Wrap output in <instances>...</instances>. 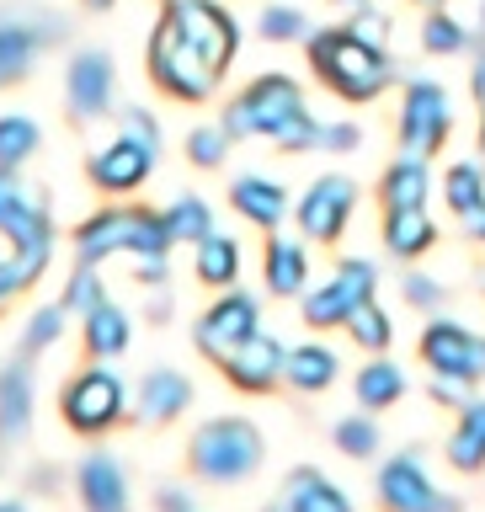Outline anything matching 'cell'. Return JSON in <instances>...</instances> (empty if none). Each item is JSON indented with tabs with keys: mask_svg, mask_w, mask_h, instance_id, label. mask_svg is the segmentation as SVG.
<instances>
[{
	"mask_svg": "<svg viewBox=\"0 0 485 512\" xmlns=\"http://www.w3.org/2000/svg\"><path fill=\"white\" fill-rule=\"evenodd\" d=\"M448 464L464 475L485 470V400H464L459 406V427L448 438Z\"/></svg>",
	"mask_w": 485,
	"mask_h": 512,
	"instance_id": "4316f807",
	"label": "cell"
},
{
	"mask_svg": "<svg viewBox=\"0 0 485 512\" xmlns=\"http://www.w3.org/2000/svg\"><path fill=\"white\" fill-rule=\"evenodd\" d=\"M470 91H475V102L485 112V48H480V59H475V75H470Z\"/></svg>",
	"mask_w": 485,
	"mask_h": 512,
	"instance_id": "681fc988",
	"label": "cell"
},
{
	"mask_svg": "<svg viewBox=\"0 0 485 512\" xmlns=\"http://www.w3.org/2000/svg\"><path fill=\"white\" fill-rule=\"evenodd\" d=\"M448 128H454L448 91L432 86V80H411V86H406V102H400V150H406V155L443 150Z\"/></svg>",
	"mask_w": 485,
	"mask_h": 512,
	"instance_id": "8fae6325",
	"label": "cell"
},
{
	"mask_svg": "<svg viewBox=\"0 0 485 512\" xmlns=\"http://www.w3.org/2000/svg\"><path fill=\"white\" fill-rule=\"evenodd\" d=\"M352 203H358V187H352L347 176H320V182H310V192L299 198V230L310 235L315 246H331V240L347 230Z\"/></svg>",
	"mask_w": 485,
	"mask_h": 512,
	"instance_id": "9a60e30c",
	"label": "cell"
},
{
	"mask_svg": "<svg viewBox=\"0 0 485 512\" xmlns=\"http://www.w3.org/2000/svg\"><path fill=\"white\" fill-rule=\"evenodd\" d=\"M118 118H123V134H128V139L150 144V150L160 144V123H155V118H150V112H144V107H123Z\"/></svg>",
	"mask_w": 485,
	"mask_h": 512,
	"instance_id": "ee69618b",
	"label": "cell"
},
{
	"mask_svg": "<svg viewBox=\"0 0 485 512\" xmlns=\"http://www.w3.org/2000/svg\"><path fill=\"white\" fill-rule=\"evenodd\" d=\"M379 192H384V208H422L427 192H432L422 155H400L395 166L384 171V187Z\"/></svg>",
	"mask_w": 485,
	"mask_h": 512,
	"instance_id": "f546056e",
	"label": "cell"
},
{
	"mask_svg": "<svg viewBox=\"0 0 485 512\" xmlns=\"http://www.w3.org/2000/svg\"><path fill=\"white\" fill-rule=\"evenodd\" d=\"M150 80L176 102H208L219 86V70L182 38V27L166 11H160V22L150 32Z\"/></svg>",
	"mask_w": 485,
	"mask_h": 512,
	"instance_id": "8992f818",
	"label": "cell"
},
{
	"mask_svg": "<svg viewBox=\"0 0 485 512\" xmlns=\"http://www.w3.org/2000/svg\"><path fill=\"white\" fill-rule=\"evenodd\" d=\"M262 278L272 288V299H294L304 294V283H310V256H304L299 240H267V256H262Z\"/></svg>",
	"mask_w": 485,
	"mask_h": 512,
	"instance_id": "7402d4cb",
	"label": "cell"
},
{
	"mask_svg": "<svg viewBox=\"0 0 485 512\" xmlns=\"http://www.w3.org/2000/svg\"><path fill=\"white\" fill-rule=\"evenodd\" d=\"M352 11H358V16H352L347 27L358 32V38H368V43H379V48H384V38H390V16H384L374 0H363V6H352Z\"/></svg>",
	"mask_w": 485,
	"mask_h": 512,
	"instance_id": "b9f144b4",
	"label": "cell"
},
{
	"mask_svg": "<svg viewBox=\"0 0 485 512\" xmlns=\"http://www.w3.org/2000/svg\"><path fill=\"white\" fill-rule=\"evenodd\" d=\"M256 27H262V38H267V43H294V38H310V27H304V11H299V6H267Z\"/></svg>",
	"mask_w": 485,
	"mask_h": 512,
	"instance_id": "74e56055",
	"label": "cell"
},
{
	"mask_svg": "<svg viewBox=\"0 0 485 512\" xmlns=\"http://www.w3.org/2000/svg\"><path fill=\"white\" fill-rule=\"evenodd\" d=\"M219 128L230 139H272L283 150H320V134H326V123L304 107L299 80L288 75H262L240 96H230Z\"/></svg>",
	"mask_w": 485,
	"mask_h": 512,
	"instance_id": "6da1fadb",
	"label": "cell"
},
{
	"mask_svg": "<svg viewBox=\"0 0 485 512\" xmlns=\"http://www.w3.org/2000/svg\"><path fill=\"white\" fill-rule=\"evenodd\" d=\"M166 246H171V230L160 214H150V208H102V214H91L75 230V251H80V262H91V267L102 262V256H118V251L166 256Z\"/></svg>",
	"mask_w": 485,
	"mask_h": 512,
	"instance_id": "5b68a950",
	"label": "cell"
},
{
	"mask_svg": "<svg viewBox=\"0 0 485 512\" xmlns=\"http://www.w3.org/2000/svg\"><path fill=\"white\" fill-rule=\"evenodd\" d=\"M107 294H102V278H96V267L91 262H80L75 272H70V288H64V310H96V304H102Z\"/></svg>",
	"mask_w": 485,
	"mask_h": 512,
	"instance_id": "ab89813d",
	"label": "cell"
},
{
	"mask_svg": "<svg viewBox=\"0 0 485 512\" xmlns=\"http://www.w3.org/2000/svg\"><path fill=\"white\" fill-rule=\"evenodd\" d=\"M75 491L86 512H128V480L112 454H86L75 470Z\"/></svg>",
	"mask_w": 485,
	"mask_h": 512,
	"instance_id": "d6986e66",
	"label": "cell"
},
{
	"mask_svg": "<svg viewBox=\"0 0 485 512\" xmlns=\"http://www.w3.org/2000/svg\"><path fill=\"white\" fill-rule=\"evenodd\" d=\"M64 32H70V22L48 6H0V86H16Z\"/></svg>",
	"mask_w": 485,
	"mask_h": 512,
	"instance_id": "ba28073f",
	"label": "cell"
},
{
	"mask_svg": "<svg viewBox=\"0 0 485 512\" xmlns=\"http://www.w3.org/2000/svg\"><path fill=\"white\" fill-rule=\"evenodd\" d=\"M224 150H230V134H224V128H192L187 134V160L198 171H214L224 160Z\"/></svg>",
	"mask_w": 485,
	"mask_h": 512,
	"instance_id": "f35d334b",
	"label": "cell"
},
{
	"mask_svg": "<svg viewBox=\"0 0 485 512\" xmlns=\"http://www.w3.org/2000/svg\"><path fill=\"white\" fill-rule=\"evenodd\" d=\"M480 32H485V6H480Z\"/></svg>",
	"mask_w": 485,
	"mask_h": 512,
	"instance_id": "6f0895ef",
	"label": "cell"
},
{
	"mask_svg": "<svg viewBox=\"0 0 485 512\" xmlns=\"http://www.w3.org/2000/svg\"><path fill=\"white\" fill-rule=\"evenodd\" d=\"M283 507L288 512H352L347 491L336 486V480H326L320 470H294V475H288Z\"/></svg>",
	"mask_w": 485,
	"mask_h": 512,
	"instance_id": "cb8c5ba5",
	"label": "cell"
},
{
	"mask_svg": "<svg viewBox=\"0 0 485 512\" xmlns=\"http://www.w3.org/2000/svg\"><path fill=\"white\" fill-rule=\"evenodd\" d=\"M422 43H427V54H459V48H464V27L448 11H432L422 22Z\"/></svg>",
	"mask_w": 485,
	"mask_h": 512,
	"instance_id": "60d3db41",
	"label": "cell"
},
{
	"mask_svg": "<svg viewBox=\"0 0 485 512\" xmlns=\"http://www.w3.org/2000/svg\"><path fill=\"white\" fill-rule=\"evenodd\" d=\"M38 155V123L32 118H0V166H22Z\"/></svg>",
	"mask_w": 485,
	"mask_h": 512,
	"instance_id": "d590c367",
	"label": "cell"
},
{
	"mask_svg": "<svg viewBox=\"0 0 485 512\" xmlns=\"http://www.w3.org/2000/svg\"><path fill=\"white\" fill-rule=\"evenodd\" d=\"M379 288V272L374 262H363V256H352V262L336 267V278L326 288H315L310 299H304V326L326 331V326H347V315L358 310L363 299H374Z\"/></svg>",
	"mask_w": 485,
	"mask_h": 512,
	"instance_id": "5bb4252c",
	"label": "cell"
},
{
	"mask_svg": "<svg viewBox=\"0 0 485 512\" xmlns=\"http://www.w3.org/2000/svg\"><path fill=\"white\" fill-rule=\"evenodd\" d=\"M310 70L342 96V102H374L395 80V64L379 43L358 38L352 27H326L310 38Z\"/></svg>",
	"mask_w": 485,
	"mask_h": 512,
	"instance_id": "7a4b0ae2",
	"label": "cell"
},
{
	"mask_svg": "<svg viewBox=\"0 0 485 512\" xmlns=\"http://www.w3.org/2000/svg\"><path fill=\"white\" fill-rule=\"evenodd\" d=\"M262 331V304H256L251 294H235V288H224V294L208 304V310L198 315V326H192V342H198V352L208 363H224L230 352L246 342V336Z\"/></svg>",
	"mask_w": 485,
	"mask_h": 512,
	"instance_id": "9c48e42d",
	"label": "cell"
},
{
	"mask_svg": "<svg viewBox=\"0 0 485 512\" xmlns=\"http://www.w3.org/2000/svg\"><path fill=\"white\" fill-rule=\"evenodd\" d=\"M192 272H198V283H208V288H235V278H240V246L230 235H203L198 256H192Z\"/></svg>",
	"mask_w": 485,
	"mask_h": 512,
	"instance_id": "f1b7e54d",
	"label": "cell"
},
{
	"mask_svg": "<svg viewBox=\"0 0 485 512\" xmlns=\"http://www.w3.org/2000/svg\"><path fill=\"white\" fill-rule=\"evenodd\" d=\"M400 294H406V304H416V310H438V304H443V283L422 278V272H406V278H400Z\"/></svg>",
	"mask_w": 485,
	"mask_h": 512,
	"instance_id": "7bdbcfd3",
	"label": "cell"
},
{
	"mask_svg": "<svg viewBox=\"0 0 485 512\" xmlns=\"http://www.w3.org/2000/svg\"><path fill=\"white\" fill-rule=\"evenodd\" d=\"M64 299L59 304H43V310H32V320H27V331H22V352L27 358H38V352H48L64 336Z\"/></svg>",
	"mask_w": 485,
	"mask_h": 512,
	"instance_id": "836d02e7",
	"label": "cell"
},
{
	"mask_svg": "<svg viewBox=\"0 0 485 512\" xmlns=\"http://www.w3.org/2000/svg\"><path fill=\"white\" fill-rule=\"evenodd\" d=\"M443 192H448V208H454L459 219H470L475 208L485 203V176H480V166H454V171H448V182H443Z\"/></svg>",
	"mask_w": 485,
	"mask_h": 512,
	"instance_id": "e575fe53",
	"label": "cell"
},
{
	"mask_svg": "<svg viewBox=\"0 0 485 512\" xmlns=\"http://www.w3.org/2000/svg\"><path fill=\"white\" fill-rule=\"evenodd\" d=\"M283 363H288V347L278 342V336L256 331V336H246V342H240L219 368H224V379H230L240 395H267L272 384L283 379Z\"/></svg>",
	"mask_w": 485,
	"mask_h": 512,
	"instance_id": "2e32d148",
	"label": "cell"
},
{
	"mask_svg": "<svg viewBox=\"0 0 485 512\" xmlns=\"http://www.w3.org/2000/svg\"><path fill=\"white\" fill-rule=\"evenodd\" d=\"M155 507H160V512H192V502H187L182 491H160V496H155Z\"/></svg>",
	"mask_w": 485,
	"mask_h": 512,
	"instance_id": "c3c4849f",
	"label": "cell"
},
{
	"mask_svg": "<svg viewBox=\"0 0 485 512\" xmlns=\"http://www.w3.org/2000/svg\"><path fill=\"white\" fill-rule=\"evenodd\" d=\"M0 240H11L22 283L32 288L48 267V251H54V224H48V198L27 187L16 166H0Z\"/></svg>",
	"mask_w": 485,
	"mask_h": 512,
	"instance_id": "277c9868",
	"label": "cell"
},
{
	"mask_svg": "<svg viewBox=\"0 0 485 512\" xmlns=\"http://www.w3.org/2000/svg\"><path fill=\"white\" fill-rule=\"evenodd\" d=\"M0 512H27L22 502H0Z\"/></svg>",
	"mask_w": 485,
	"mask_h": 512,
	"instance_id": "f5cc1de1",
	"label": "cell"
},
{
	"mask_svg": "<svg viewBox=\"0 0 485 512\" xmlns=\"http://www.w3.org/2000/svg\"><path fill=\"white\" fill-rule=\"evenodd\" d=\"M480 150H485V118H480Z\"/></svg>",
	"mask_w": 485,
	"mask_h": 512,
	"instance_id": "9f6ffc18",
	"label": "cell"
},
{
	"mask_svg": "<svg viewBox=\"0 0 485 512\" xmlns=\"http://www.w3.org/2000/svg\"><path fill=\"white\" fill-rule=\"evenodd\" d=\"M128 336H134V331H128V315L112 299H102L96 310H86V352H91L96 363L128 352Z\"/></svg>",
	"mask_w": 485,
	"mask_h": 512,
	"instance_id": "83f0119b",
	"label": "cell"
},
{
	"mask_svg": "<svg viewBox=\"0 0 485 512\" xmlns=\"http://www.w3.org/2000/svg\"><path fill=\"white\" fill-rule=\"evenodd\" d=\"M187 406H192V379L187 374H176V368H150V374L139 379V422L166 427Z\"/></svg>",
	"mask_w": 485,
	"mask_h": 512,
	"instance_id": "ffe728a7",
	"label": "cell"
},
{
	"mask_svg": "<svg viewBox=\"0 0 485 512\" xmlns=\"http://www.w3.org/2000/svg\"><path fill=\"white\" fill-rule=\"evenodd\" d=\"M352 395H358L363 411H384V406H395V400L406 395V374H400L395 363L374 358L368 368H358V384H352Z\"/></svg>",
	"mask_w": 485,
	"mask_h": 512,
	"instance_id": "4dcf8cb0",
	"label": "cell"
},
{
	"mask_svg": "<svg viewBox=\"0 0 485 512\" xmlns=\"http://www.w3.org/2000/svg\"><path fill=\"white\" fill-rule=\"evenodd\" d=\"M64 96H70V118L91 123L112 107V59L102 48H80L64 70Z\"/></svg>",
	"mask_w": 485,
	"mask_h": 512,
	"instance_id": "e0dca14e",
	"label": "cell"
},
{
	"mask_svg": "<svg viewBox=\"0 0 485 512\" xmlns=\"http://www.w3.org/2000/svg\"><path fill=\"white\" fill-rule=\"evenodd\" d=\"M363 134L352 123H326V134H320V150H336V155H347V150H358Z\"/></svg>",
	"mask_w": 485,
	"mask_h": 512,
	"instance_id": "f6af8a7d",
	"label": "cell"
},
{
	"mask_svg": "<svg viewBox=\"0 0 485 512\" xmlns=\"http://www.w3.org/2000/svg\"><path fill=\"white\" fill-rule=\"evenodd\" d=\"M123 411H128V390H123V379L112 374V368H102V363L80 368V374L64 384V395H59L64 427L80 432V438H102L107 427L123 422Z\"/></svg>",
	"mask_w": 485,
	"mask_h": 512,
	"instance_id": "52a82bcc",
	"label": "cell"
},
{
	"mask_svg": "<svg viewBox=\"0 0 485 512\" xmlns=\"http://www.w3.org/2000/svg\"><path fill=\"white\" fill-rule=\"evenodd\" d=\"M166 16L182 27V38L198 48V54L214 64L219 75L235 64V54H240V27H235V16L224 11V6H214V0H166Z\"/></svg>",
	"mask_w": 485,
	"mask_h": 512,
	"instance_id": "30bf717a",
	"label": "cell"
},
{
	"mask_svg": "<svg viewBox=\"0 0 485 512\" xmlns=\"http://www.w3.org/2000/svg\"><path fill=\"white\" fill-rule=\"evenodd\" d=\"M134 278H139V283H166V256H139Z\"/></svg>",
	"mask_w": 485,
	"mask_h": 512,
	"instance_id": "7dc6e473",
	"label": "cell"
},
{
	"mask_svg": "<svg viewBox=\"0 0 485 512\" xmlns=\"http://www.w3.org/2000/svg\"><path fill=\"white\" fill-rule=\"evenodd\" d=\"M160 219H166L171 240H192V246H198L203 235H214V230H208V224H214V214H208V203H203V198H176Z\"/></svg>",
	"mask_w": 485,
	"mask_h": 512,
	"instance_id": "d6a6232c",
	"label": "cell"
},
{
	"mask_svg": "<svg viewBox=\"0 0 485 512\" xmlns=\"http://www.w3.org/2000/svg\"><path fill=\"white\" fill-rule=\"evenodd\" d=\"M262 454H267V443L256 432V422H246V416H214V422H203L192 432L187 470L208 480V486H240V480H251L262 470Z\"/></svg>",
	"mask_w": 485,
	"mask_h": 512,
	"instance_id": "3957f363",
	"label": "cell"
},
{
	"mask_svg": "<svg viewBox=\"0 0 485 512\" xmlns=\"http://www.w3.org/2000/svg\"><path fill=\"white\" fill-rule=\"evenodd\" d=\"M422 358L438 379L475 384V379H485V336H475L459 320H432L422 331Z\"/></svg>",
	"mask_w": 485,
	"mask_h": 512,
	"instance_id": "4fadbf2b",
	"label": "cell"
},
{
	"mask_svg": "<svg viewBox=\"0 0 485 512\" xmlns=\"http://www.w3.org/2000/svg\"><path fill=\"white\" fill-rule=\"evenodd\" d=\"M150 171H155V150L139 144V139H128V134H118L107 150H96L86 160L91 187H102V192H134V187H144Z\"/></svg>",
	"mask_w": 485,
	"mask_h": 512,
	"instance_id": "ac0fdd59",
	"label": "cell"
},
{
	"mask_svg": "<svg viewBox=\"0 0 485 512\" xmlns=\"http://www.w3.org/2000/svg\"><path fill=\"white\" fill-rule=\"evenodd\" d=\"M347 336H352L363 352H384V347L395 342V326H390V315H384L374 299H363L358 310L347 315Z\"/></svg>",
	"mask_w": 485,
	"mask_h": 512,
	"instance_id": "1f68e13d",
	"label": "cell"
},
{
	"mask_svg": "<svg viewBox=\"0 0 485 512\" xmlns=\"http://www.w3.org/2000/svg\"><path fill=\"white\" fill-rule=\"evenodd\" d=\"M379 507L384 512H459V496L438 491V480L422 470V454H395L379 470Z\"/></svg>",
	"mask_w": 485,
	"mask_h": 512,
	"instance_id": "7c38bea8",
	"label": "cell"
},
{
	"mask_svg": "<svg viewBox=\"0 0 485 512\" xmlns=\"http://www.w3.org/2000/svg\"><path fill=\"white\" fill-rule=\"evenodd\" d=\"M336 6H363V0H336Z\"/></svg>",
	"mask_w": 485,
	"mask_h": 512,
	"instance_id": "11a10c76",
	"label": "cell"
},
{
	"mask_svg": "<svg viewBox=\"0 0 485 512\" xmlns=\"http://www.w3.org/2000/svg\"><path fill=\"white\" fill-rule=\"evenodd\" d=\"M470 235H475V240H485V203L470 214Z\"/></svg>",
	"mask_w": 485,
	"mask_h": 512,
	"instance_id": "f907efd6",
	"label": "cell"
},
{
	"mask_svg": "<svg viewBox=\"0 0 485 512\" xmlns=\"http://www.w3.org/2000/svg\"><path fill=\"white\" fill-rule=\"evenodd\" d=\"M86 6H91V11H107V6H112V0H86Z\"/></svg>",
	"mask_w": 485,
	"mask_h": 512,
	"instance_id": "db71d44e",
	"label": "cell"
},
{
	"mask_svg": "<svg viewBox=\"0 0 485 512\" xmlns=\"http://www.w3.org/2000/svg\"><path fill=\"white\" fill-rule=\"evenodd\" d=\"M230 208L240 219H251L256 230H278L288 214V192L283 182H267V176H240L230 187Z\"/></svg>",
	"mask_w": 485,
	"mask_h": 512,
	"instance_id": "44dd1931",
	"label": "cell"
},
{
	"mask_svg": "<svg viewBox=\"0 0 485 512\" xmlns=\"http://www.w3.org/2000/svg\"><path fill=\"white\" fill-rule=\"evenodd\" d=\"M336 448H342L347 459H374L379 454V427L368 422V416H347V422H336Z\"/></svg>",
	"mask_w": 485,
	"mask_h": 512,
	"instance_id": "8d00e7d4",
	"label": "cell"
},
{
	"mask_svg": "<svg viewBox=\"0 0 485 512\" xmlns=\"http://www.w3.org/2000/svg\"><path fill=\"white\" fill-rule=\"evenodd\" d=\"M267 512H288V507H283V502H278V507H267Z\"/></svg>",
	"mask_w": 485,
	"mask_h": 512,
	"instance_id": "680465c9",
	"label": "cell"
},
{
	"mask_svg": "<svg viewBox=\"0 0 485 512\" xmlns=\"http://www.w3.org/2000/svg\"><path fill=\"white\" fill-rule=\"evenodd\" d=\"M27 427H32V374L22 363H6L0 368V443L27 438Z\"/></svg>",
	"mask_w": 485,
	"mask_h": 512,
	"instance_id": "603a6c76",
	"label": "cell"
},
{
	"mask_svg": "<svg viewBox=\"0 0 485 512\" xmlns=\"http://www.w3.org/2000/svg\"><path fill=\"white\" fill-rule=\"evenodd\" d=\"M416 6H427V11H443V6H448V0H416Z\"/></svg>",
	"mask_w": 485,
	"mask_h": 512,
	"instance_id": "816d5d0a",
	"label": "cell"
},
{
	"mask_svg": "<svg viewBox=\"0 0 485 512\" xmlns=\"http://www.w3.org/2000/svg\"><path fill=\"white\" fill-rule=\"evenodd\" d=\"M16 294H27V283H22V267H16V256H11V262H0V304L16 299Z\"/></svg>",
	"mask_w": 485,
	"mask_h": 512,
	"instance_id": "bcb514c9",
	"label": "cell"
},
{
	"mask_svg": "<svg viewBox=\"0 0 485 512\" xmlns=\"http://www.w3.org/2000/svg\"><path fill=\"white\" fill-rule=\"evenodd\" d=\"M432 240H438V224L427 219V208H390L384 214V246L400 262H416L422 251H432Z\"/></svg>",
	"mask_w": 485,
	"mask_h": 512,
	"instance_id": "d4e9b609",
	"label": "cell"
},
{
	"mask_svg": "<svg viewBox=\"0 0 485 512\" xmlns=\"http://www.w3.org/2000/svg\"><path fill=\"white\" fill-rule=\"evenodd\" d=\"M283 379L294 384L299 395H320V390H326V384H336V352H331L326 342H304V347H288Z\"/></svg>",
	"mask_w": 485,
	"mask_h": 512,
	"instance_id": "484cf974",
	"label": "cell"
}]
</instances>
